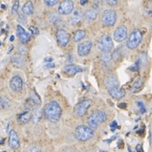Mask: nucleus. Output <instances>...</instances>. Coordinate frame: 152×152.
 <instances>
[{
    "label": "nucleus",
    "instance_id": "7ed1b4c3",
    "mask_svg": "<svg viewBox=\"0 0 152 152\" xmlns=\"http://www.w3.org/2000/svg\"><path fill=\"white\" fill-rule=\"evenodd\" d=\"M75 138L80 141H86L94 135V131L86 125H80L75 129Z\"/></svg>",
    "mask_w": 152,
    "mask_h": 152
},
{
    "label": "nucleus",
    "instance_id": "39448f33",
    "mask_svg": "<svg viewBox=\"0 0 152 152\" xmlns=\"http://www.w3.org/2000/svg\"><path fill=\"white\" fill-rule=\"evenodd\" d=\"M142 33L139 29H135L134 31H133L130 34L129 37L127 41V47L129 49L136 48L142 41Z\"/></svg>",
    "mask_w": 152,
    "mask_h": 152
},
{
    "label": "nucleus",
    "instance_id": "c756f323",
    "mask_svg": "<svg viewBox=\"0 0 152 152\" xmlns=\"http://www.w3.org/2000/svg\"><path fill=\"white\" fill-rule=\"evenodd\" d=\"M137 107H139L141 113H146V107H145V105L142 102H137Z\"/></svg>",
    "mask_w": 152,
    "mask_h": 152
},
{
    "label": "nucleus",
    "instance_id": "c9c22d12",
    "mask_svg": "<svg viewBox=\"0 0 152 152\" xmlns=\"http://www.w3.org/2000/svg\"><path fill=\"white\" fill-rule=\"evenodd\" d=\"M109 6H115L118 4L119 0H106Z\"/></svg>",
    "mask_w": 152,
    "mask_h": 152
},
{
    "label": "nucleus",
    "instance_id": "a211bd4d",
    "mask_svg": "<svg viewBox=\"0 0 152 152\" xmlns=\"http://www.w3.org/2000/svg\"><path fill=\"white\" fill-rule=\"evenodd\" d=\"M105 85L107 89L110 88H113V87L119 86V81L118 80V78L113 75H110L107 76L105 79Z\"/></svg>",
    "mask_w": 152,
    "mask_h": 152
},
{
    "label": "nucleus",
    "instance_id": "2f4dec72",
    "mask_svg": "<svg viewBox=\"0 0 152 152\" xmlns=\"http://www.w3.org/2000/svg\"><path fill=\"white\" fill-rule=\"evenodd\" d=\"M43 1L46 5L51 7V6H54L55 4H57L59 0H43Z\"/></svg>",
    "mask_w": 152,
    "mask_h": 152
},
{
    "label": "nucleus",
    "instance_id": "6ab92c4d",
    "mask_svg": "<svg viewBox=\"0 0 152 152\" xmlns=\"http://www.w3.org/2000/svg\"><path fill=\"white\" fill-rule=\"evenodd\" d=\"M82 71H83V69H82L81 67L75 65V64H69V65H67L64 68V72L67 75H69L70 76L75 75L77 73H80Z\"/></svg>",
    "mask_w": 152,
    "mask_h": 152
},
{
    "label": "nucleus",
    "instance_id": "9d476101",
    "mask_svg": "<svg viewBox=\"0 0 152 152\" xmlns=\"http://www.w3.org/2000/svg\"><path fill=\"white\" fill-rule=\"evenodd\" d=\"M56 37H57V41L60 46L66 47L69 41V34L65 30L59 29L56 33Z\"/></svg>",
    "mask_w": 152,
    "mask_h": 152
},
{
    "label": "nucleus",
    "instance_id": "3c124183",
    "mask_svg": "<svg viewBox=\"0 0 152 152\" xmlns=\"http://www.w3.org/2000/svg\"><path fill=\"white\" fill-rule=\"evenodd\" d=\"M4 152H5V151H4Z\"/></svg>",
    "mask_w": 152,
    "mask_h": 152
},
{
    "label": "nucleus",
    "instance_id": "79ce46f5",
    "mask_svg": "<svg viewBox=\"0 0 152 152\" xmlns=\"http://www.w3.org/2000/svg\"><path fill=\"white\" fill-rule=\"evenodd\" d=\"M52 61H53V58H45L46 64H47V63H52Z\"/></svg>",
    "mask_w": 152,
    "mask_h": 152
},
{
    "label": "nucleus",
    "instance_id": "bb28decb",
    "mask_svg": "<svg viewBox=\"0 0 152 152\" xmlns=\"http://www.w3.org/2000/svg\"><path fill=\"white\" fill-rule=\"evenodd\" d=\"M113 58V54L111 52H107V53H102V62L104 64H108L112 61Z\"/></svg>",
    "mask_w": 152,
    "mask_h": 152
},
{
    "label": "nucleus",
    "instance_id": "4c0bfd02",
    "mask_svg": "<svg viewBox=\"0 0 152 152\" xmlns=\"http://www.w3.org/2000/svg\"><path fill=\"white\" fill-rule=\"evenodd\" d=\"M39 151H40V148H38V147H31V148H29L27 152H38Z\"/></svg>",
    "mask_w": 152,
    "mask_h": 152
},
{
    "label": "nucleus",
    "instance_id": "2eb2a0df",
    "mask_svg": "<svg viewBox=\"0 0 152 152\" xmlns=\"http://www.w3.org/2000/svg\"><path fill=\"white\" fill-rule=\"evenodd\" d=\"M9 145L14 150H17L20 147V140H19V136H18L17 133L15 130H11L10 132Z\"/></svg>",
    "mask_w": 152,
    "mask_h": 152
},
{
    "label": "nucleus",
    "instance_id": "7c9ffc66",
    "mask_svg": "<svg viewBox=\"0 0 152 152\" xmlns=\"http://www.w3.org/2000/svg\"><path fill=\"white\" fill-rule=\"evenodd\" d=\"M2 100H3V106H2V108H9L10 106V102L9 101V99L7 97H2Z\"/></svg>",
    "mask_w": 152,
    "mask_h": 152
},
{
    "label": "nucleus",
    "instance_id": "58836bf2",
    "mask_svg": "<svg viewBox=\"0 0 152 152\" xmlns=\"http://www.w3.org/2000/svg\"><path fill=\"white\" fill-rule=\"evenodd\" d=\"M110 127H111V129L113 131H114L117 128H118V124H117V122L116 121H113L112 124H111V125H110Z\"/></svg>",
    "mask_w": 152,
    "mask_h": 152
},
{
    "label": "nucleus",
    "instance_id": "f704fd0d",
    "mask_svg": "<svg viewBox=\"0 0 152 152\" xmlns=\"http://www.w3.org/2000/svg\"><path fill=\"white\" fill-rule=\"evenodd\" d=\"M29 31H31V35H32V36H37L39 33L38 29L37 27H35V26H30L29 27Z\"/></svg>",
    "mask_w": 152,
    "mask_h": 152
},
{
    "label": "nucleus",
    "instance_id": "a18cd8bd",
    "mask_svg": "<svg viewBox=\"0 0 152 152\" xmlns=\"http://www.w3.org/2000/svg\"><path fill=\"white\" fill-rule=\"evenodd\" d=\"M2 106H3V100H2V97L0 96V108H2Z\"/></svg>",
    "mask_w": 152,
    "mask_h": 152
},
{
    "label": "nucleus",
    "instance_id": "c85d7f7f",
    "mask_svg": "<svg viewBox=\"0 0 152 152\" xmlns=\"http://www.w3.org/2000/svg\"><path fill=\"white\" fill-rule=\"evenodd\" d=\"M49 20H50L51 23H53V24L55 25V24H58L60 21V17L58 15H56V14H53V15H50Z\"/></svg>",
    "mask_w": 152,
    "mask_h": 152
},
{
    "label": "nucleus",
    "instance_id": "393cba45",
    "mask_svg": "<svg viewBox=\"0 0 152 152\" xmlns=\"http://www.w3.org/2000/svg\"><path fill=\"white\" fill-rule=\"evenodd\" d=\"M137 62H138V64H139V66H140V68H144L145 66L146 65L147 63H148V57H147L146 53H142L140 56V58H138L137 60Z\"/></svg>",
    "mask_w": 152,
    "mask_h": 152
},
{
    "label": "nucleus",
    "instance_id": "1a4fd4ad",
    "mask_svg": "<svg viewBox=\"0 0 152 152\" xmlns=\"http://www.w3.org/2000/svg\"><path fill=\"white\" fill-rule=\"evenodd\" d=\"M91 106V100H85L81 102L78 103L75 107V113L78 117H82L86 113L88 108Z\"/></svg>",
    "mask_w": 152,
    "mask_h": 152
},
{
    "label": "nucleus",
    "instance_id": "412c9836",
    "mask_svg": "<svg viewBox=\"0 0 152 152\" xmlns=\"http://www.w3.org/2000/svg\"><path fill=\"white\" fill-rule=\"evenodd\" d=\"M31 118V113L29 111H26L24 113H20L17 116V120L21 124H26Z\"/></svg>",
    "mask_w": 152,
    "mask_h": 152
},
{
    "label": "nucleus",
    "instance_id": "49530a36",
    "mask_svg": "<svg viewBox=\"0 0 152 152\" xmlns=\"http://www.w3.org/2000/svg\"><path fill=\"white\" fill-rule=\"evenodd\" d=\"M64 152H75L72 149H67V150H65V151Z\"/></svg>",
    "mask_w": 152,
    "mask_h": 152
},
{
    "label": "nucleus",
    "instance_id": "473e14b6",
    "mask_svg": "<svg viewBox=\"0 0 152 152\" xmlns=\"http://www.w3.org/2000/svg\"><path fill=\"white\" fill-rule=\"evenodd\" d=\"M18 51H19V53H20L21 55H26V53H27V48H26L24 45L20 46V47H19V49H18Z\"/></svg>",
    "mask_w": 152,
    "mask_h": 152
},
{
    "label": "nucleus",
    "instance_id": "ea45409f",
    "mask_svg": "<svg viewBox=\"0 0 152 152\" xmlns=\"http://www.w3.org/2000/svg\"><path fill=\"white\" fill-rule=\"evenodd\" d=\"M54 67V64H53V63H47V64L45 66V68H47V69H50V68H53Z\"/></svg>",
    "mask_w": 152,
    "mask_h": 152
},
{
    "label": "nucleus",
    "instance_id": "a878e982",
    "mask_svg": "<svg viewBox=\"0 0 152 152\" xmlns=\"http://www.w3.org/2000/svg\"><path fill=\"white\" fill-rule=\"evenodd\" d=\"M42 117V112L40 109H38V110L37 109H35V112L33 113V114H31V118H32L33 122L35 124L38 123L41 120Z\"/></svg>",
    "mask_w": 152,
    "mask_h": 152
},
{
    "label": "nucleus",
    "instance_id": "5701e85b",
    "mask_svg": "<svg viewBox=\"0 0 152 152\" xmlns=\"http://www.w3.org/2000/svg\"><path fill=\"white\" fill-rule=\"evenodd\" d=\"M11 62L14 65L16 66V67H22L24 65L25 59L20 55H14L11 58Z\"/></svg>",
    "mask_w": 152,
    "mask_h": 152
},
{
    "label": "nucleus",
    "instance_id": "b1692460",
    "mask_svg": "<svg viewBox=\"0 0 152 152\" xmlns=\"http://www.w3.org/2000/svg\"><path fill=\"white\" fill-rule=\"evenodd\" d=\"M86 31H83V30H79V31H76L75 33L74 34L73 40H74V42H78L81 41V40H83L84 38L86 37Z\"/></svg>",
    "mask_w": 152,
    "mask_h": 152
},
{
    "label": "nucleus",
    "instance_id": "4468645a",
    "mask_svg": "<svg viewBox=\"0 0 152 152\" xmlns=\"http://www.w3.org/2000/svg\"><path fill=\"white\" fill-rule=\"evenodd\" d=\"M84 17V13L81 10H75L72 11L71 13V17L69 22L72 26H76L78 24H80V21L83 20Z\"/></svg>",
    "mask_w": 152,
    "mask_h": 152
},
{
    "label": "nucleus",
    "instance_id": "09e8293b",
    "mask_svg": "<svg viewBox=\"0 0 152 152\" xmlns=\"http://www.w3.org/2000/svg\"><path fill=\"white\" fill-rule=\"evenodd\" d=\"M98 2H103L104 0H97Z\"/></svg>",
    "mask_w": 152,
    "mask_h": 152
},
{
    "label": "nucleus",
    "instance_id": "6e6552de",
    "mask_svg": "<svg viewBox=\"0 0 152 152\" xmlns=\"http://www.w3.org/2000/svg\"><path fill=\"white\" fill-rule=\"evenodd\" d=\"M74 2L72 0H64L58 6V13L60 15H69L74 10Z\"/></svg>",
    "mask_w": 152,
    "mask_h": 152
},
{
    "label": "nucleus",
    "instance_id": "37998d69",
    "mask_svg": "<svg viewBox=\"0 0 152 152\" xmlns=\"http://www.w3.org/2000/svg\"><path fill=\"white\" fill-rule=\"evenodd\" d=\"M87 3H88V0H80V4L81 5H86Z\"/></svg>",
    "mask_w": 152,
    "mask_h": 152
},
{
    "label": "nucleus",
    "instance_id": "ddd939ff",
    "mask_svg": "<svg viewBox=\"0 0 152 152\" xmlns=\"http://www.w3.org/2000/svg\"><path fill=\"white\" fill-rule=\"evenodd\" d=\"M127 36H128L127 27L125 26H121L118 28H117V30L114 32V40L118 42H121L127 38Z\"/></svg>",
    "mask_w": 152,
    "mask_h": 152
},
{
    "label": "nucleus",
    "instance_id": "c03bdc74",
    "mask_svg": "<svg viewBox=\"0 0 152 152\" xmlns=\"http://www.w3.org/2000/svg\"><path fill=\"white\" fill-rule=\"evenodd\" d=\"M118 107H119L120 108H125L126 107V104L124 102H122V103L118 105Z\"/></svg>",
    "mask_w": 152,
    "mask_h": 152
},
{
    "label": "nucleus",
    "instance_id": "f8f14e48",
    "mask_svg": "<svg viewBox=\"0 0 152 152\" xmlns=\"http://www.w3.org/2000/svg\"><path fill=\"white\" fill-rule=\"evenodd\" d=\"M10 87L15 92L21 91L22 88H23V80L18 75L13 76L10 81Z\"/></svg>",
    "mask_w": 152,
    "mask_h": 152
},
{
    "label": "nucleus",
    "instance_id": "423d86ee",
    "mask_svg": "<svg viewBox=\"0 0 152 152\" xmlns=\"http://www.w3.org/2000/svg\"><path fill=\"white\" fill-rule=\"evenodd\" d=\"M117 21V14L113 10H107L103 13L102 22L105 26H113Z\"/></svg>",
    "mask_w": 152,
    "mask_h": 152
},
{
    "label": "nucleus",
    "instance_id": "f3484780",
    "mask_svg": "<svg viewBox=\"0 0 152 152\" xmlns=\"http://www.w3.org/2000/svg\"><path fill=\"white\" fill-rule=\"evenodd\" d=\"M108 93L112 97L117 100H119L125 96V91L119 86L110 88L108 89Z\"/></svg>",
    "mask_w": 152,
    "mask_h": 152
},
{
    "label": "nucleus",
    "instance_id": "8fccbe9b",
    "mask_svg": "<svg viewBox=\"0 0 152 152\" xmlns=\"http://www.w3.org/2000/svg\"><path fill=\"white\" fill-rule=\"evenodd\" d=\"M0 46H1V42H0Z\"/></svg>",
    "mask_w": 152,
    "mask_h": 152
},
{
    "label": "nucleus",
    "instance_id": "a19ab883",
    "mask_svg": "<svg viewBox=\"0 0 152 152\" xmlns=\"http://www.w3.org/2000/svg\"><path fill=\"white\" fill-rule=\"evenodd\" d=\"M136 150L138 152H141L142 151V145L140 144H139L137 146H136Z\"/></svg>",
    "mask_w": 152,
    "mask_h": 152
},
{
    "label": "nucleus",
    "instance_id": "72a5a7b5",
    "mask_svg": "<svg viewBox=\"0 0 152 152\" xmlns=\"http://www.w3.org/2000/svg\"><path fill=\"white\" fill-rule=\"evenodd\" d=\"M19 6H20V3H19V1H18V0H16V1L15 2L14 5H13V8H12V13H13V14H15V13L18 12Z\"/></svg>",
    "mask_w": 152,
    "mask_h": 152
},
{
    "label": "nucleus",
    "instance_id": "f03ea898",
    "mask_svg": "<svg viewBox=\"0 0 152 152\" xmlns=\"http://www.w3.org/2000/svg\"><path fill=\"white\" fill-rule=\"evenodd\" d=\"M107 120V113L103 111H96L93 113L87 120L88 127L91 128V129H97L100 125H102L104 122Z\"/></svg>",
    "mask_w": 152,
    "mask_h": 152
},
{
    "label": "nucleus",
    "instance_id": "e433bc0d",
    "mask_svg": "<svg viewBox=\"0 0 152 152\" xmlns=\"http://www.w3.org/2000/svg\"><path fill=\"white\" fill-rule=\"evenodd\" d=\"M139 69H140V66H139V64H138V62L136 61V63L134 64V65L130 67V70L133 71V72H136V71L139 70Z\"/></svg>",
    "mask_w": 152,
    "mask_h": 152
},
{
    "label": "nucleus",
    "instance_id": "dca6fc26",
    "mask_svg": "<svg viewBox=\"0 0 152 152\" xmlns=\"http://www.w3.org/2000/svg\"><path fill=\"white\" fill-rule=\"evenodd\" d=\"M17 36H18V37H19L22 44L26 43L27 41H29V39L31 37V34L27 32L20 25L17 26Z\"/></svg>",
    "mask_w": 152,
    "mask_h": 152
},
{
    "label": "nucleus",
    "instance_id": "f257e3e1",
    "mask_svg": "<svg viewBox=\"0 0 152 152\" xmlns=\"http://www.w3.org/2000/svg\"><path fill=\"white\" fill-rule=\"evenodd\" d=\"M43 113L47 119L50 122L57 123L59 121L62 115V108L57 102L53 101L47 104L44 107Z\"/></svg>",
    "mask_w": 152,
    "mask_h": 152
},
{
    "label": "nucleus",
    "instance_id": "aec40b11",
    "mask_svg": "<svg viewBox=\"0 0 152 152\" xmlns=\"http://www.w3.org/2000/svg\"><path fill=\"white\" fill-rule=\"evenodd\" d=\"M98 13H99V10L97 7H94L92 9L88 10L86 13V19L87 20V21L91 22L95 20L97 17Z\"/></svg>",
    "mask_w": 152,
    "mask_h": 152
},
{
    "label": "nucleus",
    "instance_id": "0eeeda50",
    "mask_svg": "<svg viewBox=\"0 0 152 152\" xmlns=\"http://www.w3.org/2000/svg\"><path fill=\"white\" fill-rule=\"evenodd\" d=\"M40 104H41V99L39 98L37 93L32 91L31 93L29 98L26 100L25 103V107L28 110H33V109L37 108V106H39Z\"/></svg>",
    "mask_w": 152,
    "mask_h": 152
},
{
    "label": "nucleus",
    "instance_id": "9b49d317",
    "mask_svg": "<svg viewBox=\"0 0 152 152\" xmlns=\"http://www.w3.org/2000/svg\"><path fill=\"white\" fill-rule=\"evenodd\" d=\"M92 48V42L91 41H86L78 45L77 48V53L80 57H85L89 54Z\"/></svg>",
    "mask_w": 152,
    "mask_h": 152
},
{
    "label": "nucleus",
    "instance_id": "de8ad7c7",
    "mask_svg": "<svg viewBox=\"0 0 152 152\" xmlns=\"http://www.w3.org/2000/svg\"><path fill=\"white\" fill-rule=\"evenodd\" d=\"M14 39H15V37H14L12 36V37H10V41H11V42H12V41H14Z\"/></svg>",
    "mask_w": 152,
    "mask_h": 152
},
{
    "label": "nucleus",
    "instance_id": "cd10ccee",
    "mask_svg": "<svg viewBox=\"0 0 152 152\" xmlns=\"http://www.w3.org/2000/svg\"><path fill=\"white\" fill-rule=\"evenodd\" d=\"M142 86H143V81H142L140 79H137L134 83V85H133V87H132V91H134V92H136V91H139L140 89L142 88Z\"/></svg>",
    "mask_w": 152,
    "mask_h": 152
},
{
    "label": "nucleus",
    "instance_id": "4be33fe9",
    "mask_svg": "<svg viewBox=\"0 0 152 152\" xmlns=\"http://www.w3.org/2000/svg\"><path fill=\"white\" fill-rule=\"evenodd\" d=\"M22 13L26 15H33V13H34V6H33L32 2L28 1V2H26L24 4L23 8H22Z\"/></svg>",
    "mask_w": 152,
    "mask_h": 152
},
{
    "label": "nucleus",
    "instance_id": "20e7f679",
    "mask_svg": "<svg viewBox=\"0 0 152 152\" xmlns=\"http://www.w3.org/2000/svg\"><path fill=\"white\" fill-rule=\"evenodd\" d=\"M97 48L102 52V53H107V52H112L113 48V39L110 36H102L98 41Z\"/></svg>",
    "mask_w": 152,
    "mask_h": 152
}]
</instances>
